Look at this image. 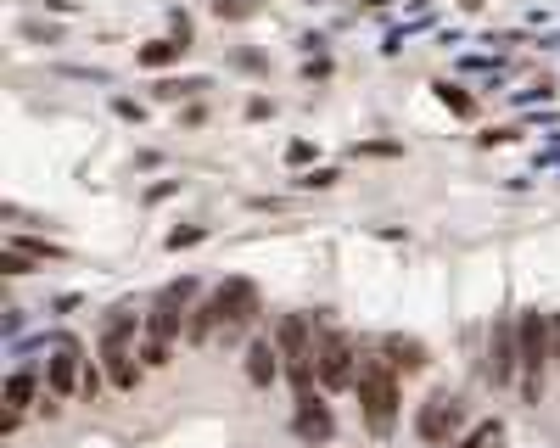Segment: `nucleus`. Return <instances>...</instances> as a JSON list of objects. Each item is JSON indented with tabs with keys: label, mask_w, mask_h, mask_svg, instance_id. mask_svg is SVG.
<instances>
[{
	"label": "nucleus",
	"mask_w": 560,
	"mask_h": 448,
	"mask_svg": "<svg viewBox=\"0 0 560 448\" xmlns=\"http://www.w3.org/2000/svg\"><path fill=\"white\" fill-rule=\"evenodd\" d=\"M219 331H224V308H219V297H202V303L191 308V320H185V342H191V348H208Z\"/></svg>",
	"instance_id": "11"
},
{
	"label": "nucleus",
	"mask_w": 560,
	"mask_h": 448,
	"mask_svg": "<svg viewBox=\"0 0 560 448\" xmlns=\"http://www.w3.org/2000/svg\"><path fill=\"white\" fill-rule=\"evenodd\" d=\"M196 90H208V84H202V79H163L152 96L157 101H180V96H196Z\"/></svg>",
	"instance_id": "17"
},
{
	"label": "nucleus",
	"mask_w": 560,
	"mask_h": 448,
	"mask_svg": "<svg viewBox=\"0 0 560 448\" xmlns=\"http://www.w3.org/2000/svg\"><path fill=\"white\" fill-rule=\"evenodd\" d=\"M465 398L460 392H432L426 404H420V415H415V437L420 443H432V448H454L460 443V426H465Z\"/></svg>",
	"instance_id": "3"
},
{
	"label": "nucleus",
	"mask_w": 560,
	"mask_h": 448,
	"mask_svg": "<svg viewBox=\"0 0 560 448\" xmlns=\"http://www.w3.org/2000/svg\"><path fill=\"white\" fill-rule=\"evenodd\" d=\"M432 90H437V101H443V107H448V112H460V118H476V101H471V96H465L460 84H448V79H437V84H432Z\"/></svg>",
	"instance_id": "15"
},
{
	"label": "nucleus",
	"mask_w": 560,
	"mask_h": 448,
	"mask_svg": "<svg viewBox=\"0 0 560 448\" xmlns=\"http://www.w3.org/2000/svg\"><path fill=\"white\" fill-rule=\"evenodd\" d=\"M303 448H325V443H303Z\"/></svg>",
	"instance_id": "26"
},
{
	"label": "nucleus",
	"mask_w": 560,
	"mask_h": 448,
	"mask_svg": "<svg viewBox=\"0 0 560 448\" xmlns=\"http://www.w3.org/2000/svg\"><path fill=\"white\" fill-rule=\"evenodd\" d=\"M236 68L241 73H258V68H264V56H258V51H236Z\"/></svg>",
	"instance_id": "24"
},
{
	"label": "nucleus",
	"mask_w": 560,
	"mask_h": 448,
	"mask_svg": "<svg viewBox=\"0 0 560 448\" xmlns=\"http://www.w3.org/2000/svg\"><path fill=\"white\" fill-rule=\"evenodd\" d=\"M140 364H146V370H163V364H168V342H157V336H140Z\"/></svg>",
	"instance_id": "20"
},
{
	"label": "nucleus",
	"mask_w": 560,
	"mask_h": 448,
	"mask_svg": "<svg viewBox=\"0 0 560 448\" xmlns=\"http://www.w3.org/2000/svg\"><path fill=\"white\" fill-rule=\"evenodd\" d=\"M488 381H493V387H510V381H521L516 314H499V320L488 325Z\"/></svg>",
	"instance_id": "5"
},
{
	"label": "nucleus",
	"mask_w": 560,
	"mask_h": 448,
	"mask_svg": "<svg viewBox=\"0 0 560 448\" xmlns=\"http://www.w3.org/2000/svg\"><path fill=\"white\" fill-rule=\"evenodd\" d=\"M280 370H286V359H280L275 336H252V342H247V381H252V387H269Z\"/></svg>",
	"instance_id": "10"
},
{
	"label": "nucleus",
	"mask_w": 560,
	"mask_h": 448,
	"mask_svg": "<svg viewBox=\"0 0 560 448\" xmlns=\"http://www.w3.org/2000/svg\"><path fill=\"white\" fill-rule=\"evenodd\" d=\"M34 392H40V387H34V370H28V364H23V370H12V381H6V404H12L17 415H28V404H40Z\"/></svg>",
	"instance_id": "12"
},
{
	"label": "nucleus",
	"mask_w": 560,
	"mask_h": 448,
	"mask_svg": "<svg viewBox=\"0 0 560 448\" xmlns=\"http://www.w3.org/2000/svg\"><path fill=\"white\" fill-rule=\"evenodd\" d=\"M314 370H320V387H325V392L353 387V376H359V353H353V336H348V331H331V325H325V331H320V348H314Z\"/></svg>",
	"instance_id": "4"
},
{
	"label": "nucleus",
	"mask_w": 560,
	"mask_h": 448,
	"mask_svg": "<svg viewBox=\"0 0 560 448\" xmlns=\"http://www.w3.org/2000/svg\"><path fill=\"white\" fill-rule=\"evenodd\" d=\"M196 241H208V224H185V230H168V247H196Z\"/></svg>",
	"instance_id": "21"
},
{
	"label": "nucleus",
	"mask_w": 560,
	"mask_h": 448,
	"mask_svg": "<svg viewBox=\"0 0 560 448\" xmlns=\"http://www.w3.org/2000/svg\"><path fill=\"white\" fill-rule=\"evenodd\" d=\"M499 443H504V420H476L454 448H499Z\"/></svg>",
	"instance_id": "14"
},
{
	"label": "nucleus",
	"mask_w": 560,
	"mask_h": 448,
	"mask_svg": "<svg viewBox=\"0 0 560 448\" xmlns=\"http://www.w3.org/2000/svg\"><path fill=\"white\" fill-rule=\"evenodd\" d=\"M34 264H40V258H28V252L23 247H6V252H0V269H6V275H34Z\"/></svg>",
	"instance_id": "18"
},
{
	"label": "nucleus",
	"mask_w": 560,
	"mask_h": 448,
	"mask_svg": "<svg viewBox=\"0 0 560 448\" xmlns=\"http://www.w3.org/2000/svg\"><path fill=\"white\" fill-rule=\"evenodd\" d=\"M101 387H107V370H101V359H84V376H79V398L84 404H96Z\"/></svg>",
	"instance_id": "16"
},
{
	"label": "nucleus",
	"mask_w": 560,
	"mask_h": 448,
	"mask_svg": "<svg viewBox=\"0 0 560 448\" xmlns=\"http://www.w3.org/2000/svg\"><path fill=\"white\" fill-rule=\"evenodd\" d=\"M336 180H342L336 168H308V174H297V191H331Z\"/></svg>",
	"instance_id": "19"
},
{
	"label": "nucleus",
	"mask_w": 560,
	"mask_h": 448,
	"mask_svg": "<svg viewBox=\"0 0 560 448\" xmlns=\"http://www.w3.org/2000/svg\"><path fill=\"white\" fill-rule=\"evenodd\" d=\"M213 297H219V308H224V331H219L224 342H230V336H241L252 320H258V286H252V280H241V275L224 280Z\"/></svg>",
	"instance_id": "6"
},
{
	"label": "nucleus",
	"mask_w": 560,
	"mask_h": 448,
	"mask_svg": "<svg viewBox=\"0 0 560 448\" xmlns=\"http://www.w3.org/2000/svg\"><path fill=\"white\" fill-rule=\"evenodd\" d=\"M79 376H84V348L62 336L56 353L45 359V392H56V398H79Z\"/></svg>",
	"instance_id": "7"
},
{
	"label": "nucleus",
	"mask_w": 560,
	"mask_h": 448,
	"mask_svg": "<svg viewBox=\"0 0 560 448\" xmlns=\"http://www.w3.org/2000/svg\"><path fill=\"white\" fill-rule=\"evenodd\" d=\"M549 325H555V364H560V314H549Z\"/></svg>",
	"instance_id": "25"
},
{
	"label": "nucleus",
	"mask_w": 560,
	"mask_h": 448,
	"mask_svg": "<svg viewBox=\"0 0 560 448\" xmlns=\"http://www.w3.org/2000/svg\"><path fill=\"white\" fill-rule=\"evenodd\" d=\"M353 392H359V409H364V426H370V437H392V426H398V409H404L398 370H392L381 353H359Z\"/></svg>",
	"instance_id": "1"
},
{
	"label": "nucleus",
	"mask_w": 560,
	"mask_h": 448,
	"mask_svg": "<svg viewBox=\"0 0 560 448\" xmlns=\"http://www.w3.org/2000/svg\"><path fill=\"white\" fill-rule=\"evenodd\" d=\"M308 157H314V146H308V140H292V146H286V163H308Z\"/></svg>",
	"instance_id": "23"
},
{
	"label": "nucleus",
	"mask_w": 560,
	"mask_h": 448,
	"mask_svg": "<svg viewBox=\"0 0 560 448\" xmlns=\"http://www.w3.org/2000/svg\"><path fill=\"white\" fill-rule=\"evenodd\" d=\"M376 353L392 364V370H398V376H420V370L432 364V353H426V342H420V336H404V331L381 336V348H376Z\"/></svg>",
	"instance_id": "8"
},
{
	"label": "nucleus",
	"mask_w": 560,
	"mask_h": 448,
	"mask_svg": "<svg viewBox=\"0 0 560 448\" xmlns=\"http://www.w3.org/2000/svg\"><path fill=\"white\" fill-rule=\"evenodd\" d=\"M185 51H191L185 40H152V45H140V68H168V62H180Z\"/></svg>",
	"instance_id": "13"
},
{
	"label": "nucleus",
	"mask_w": 560,
	"mask_h": 448,
	"mask_svg": "<svg viewBox=\"0 0 560 448\" xmlns=\"http://www.w3.org/2000/svg\"><path fill=\"white\" fill-rule=\"evenodd\" d=\"M516 342H521V398L538 404L544 398V376L555 364V325L538 308H521L516 314Z\"/></svg>",
	"instance_id": "2"
},
{
	"label": "nucleus",
	"mask_w": 560,
	"mask_h": 448,
	"mask_svg": "<svg viewBox=\"0 0 560 448\" xmlns=\"http://www.w3.org/2000/svg\"><path fill=\"white\" fill-rule=\"evenodd\" d=\"M292 426H297V437H303V443H331V437H336V415H331V404H325L320 392L297 404Z\"/></svg>",
	"instance_id": "9"
},
{
	"label": "nucleus",
	"mask_w": 560,
	"mask_h": 448,
	"mask_svg": "<svg viewBox=\"0 0 560 448\" xmlns=\"http://www.w3.org/2000/svg\"><path fill=\"white\" fill-rule=\"evenodd\" d=\"M219 17H252V0H213Z\"/></svg>",
	"instance_id": "22"
}]
</instances>
